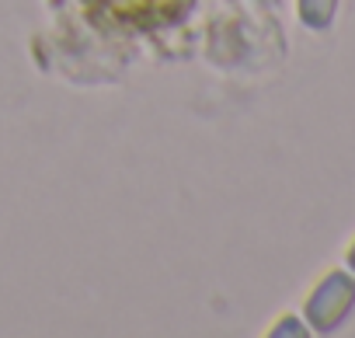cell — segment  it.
I'll use <instances>...</instances> for the list:
<instances>
[{
	"label": "cell",
	"mask_w": 355,
	"mask_h": 338,
	"mask_svg": "<svg viewBox=\"0 0 355 338\" xmlns=\"http://www.w3.org/2000/svg\"><path fill=\"white\" fill-rule=\"evenodd\" d=\"M94 11V18H108L115 25H132V28H153L182 18V11L192 0H84Z\"/></svg>",
	"instance_id": "cell-1"
}]
</instances>
